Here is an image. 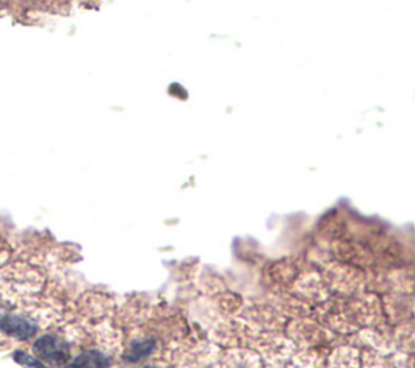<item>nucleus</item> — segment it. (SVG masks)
<instances>
[{
  "mask_svg": "<svg viewBox=\"0 0 415 368\" xmlns=\"http://www.w3.org/2000/svg\"><path fill=\"white\" fill-rule=\"evenodd\" d=\"M34 354L52 365H65L70 359V347L57 336L47 334L34 342Z\"/></svg>",
  "mask_w": 415,
  "mask_h": 368,
  "instance_id": "nucleus-1",
  "label": "nucleus"
},
{
  "mask_svg": "<svg viewBox=\"0 0 415 368\" xmlns=\"http://www.w3.org/2000/svg\"><path fill=\"white\" fill-rule=\"evenodd\" d=\"M111 367V357L98 351L83 352L73 360L70 368H109Z\"/></svg>",
  "mask_w": 415,
  "mask_h": 368,
  "instance_id": "nucleus-3",
  "label": "nucleus"
},
{
  "mask_svg": "<svg viewBox=\"0 0 415 368\" xmlns=\"http://www.w3.org/2000/svg\"><path fill=\"white\" fill-rule=\"evenodd\" d=\"M154 351V341L144 339V341H135L128 349L127 359L132 362L142 360L143 357H148Z\"/></svg>",
  "mask_w": 415,
  "mask_h": 368,
  "instance_id": "nucleus-4",
  "label": "nucleus"
},
{
  "mask_svg": "<svg viewBox=\"0 0 415 368\" xmlns=\"http://www.w3.org/2000/svg\"><path fill=\"white\" fill-rule=\"evenodd\" d=\"M146 368H156V367H146Z\"/></svg>",
  "mask_w": 415,
  "mask_h": 368,
  "instance_id": "nucleus-6",
  "label": "nucleus"
},
{
  "mask_svg": "<svg viewBox=\"0 0 415 368\" xmlns=\"http://www.w3.org/2000/svg\"><path fill=\"white\" fill-rule=\"evenodd\" d=\"M15 360L27 368H46L38 359H34V357L29 354H24V352H17V354H15Z\"/></svg>",
  "mask_w": 415,
  "mask_h": 368,
  "instance_id": "nucleus-5",
  "label": "nucleus"
},
{
  "mask_svg": "<svg viewBox=\"0 0 415 368\" xmlns=\"http://www.w3.org/2000/svg\"><path fill=\"white\" fill-rule=\"evenodd\" d=\"M0 330L7 336H12L15 339L27 341L36 334V325L23 316L7 315L0 320Z\"/></svg>",
  "mask_w": 415,
  "mask_h": 368,
  "instance_id": "nucleus-2",
  "label": "nucleus"
}]
</instances>
